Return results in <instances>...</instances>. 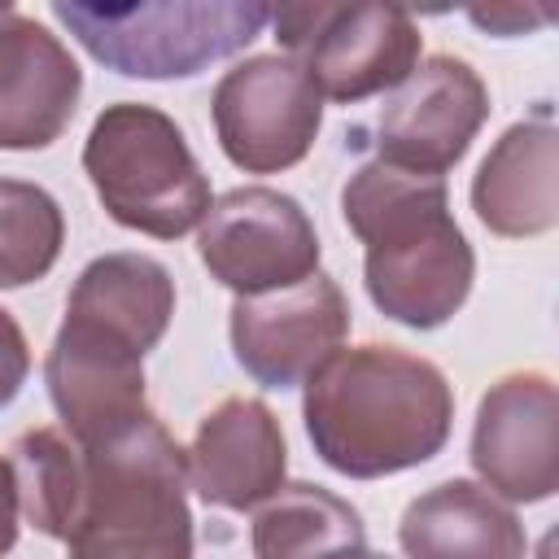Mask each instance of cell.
<instances>
[{"label": "cell", "mask_w": 559, "mask_h": 559, "mask_svg": "<svg viewBox=\"0 0 559 559\" xmlns=\"http://www.w3.org/2000/svg\"><path fill=\"white\" fill-rule=\"evenodd\" d=\"M306 432L314 454L349 476L376 480L441 454L454 419L445 376L406 349H336L306 380Z\"/></svg>", "instance_id": "1"}, {"label": "cell", "mask_w": 559, "mask_h": 559, "mask_svg": "<svg viewBox=\"0 0 559 559\" xmlns=\"http://www.w3.org/2000/svg\"><path fill=\"white\" fill-rule=\"evenodd\" d=\"M349 231L367 245V293L402 328H441L472 293L476 258L450 218V192L437 175L367 162L341 192Z\"/></svg>", "instance_id": "2"}, {"label": "cell", "mask_w": 559, "mask_h": 559, "mask_svg": "<svg viewBox=\"0 0 559 559\" xmlns=\"http://www.w3.org/2000/svg\"><path fill=\"white\" fill-rule=\"evenodd\" d=\"M79 459L70 559H192L188 454L153 415L79 445Z\"/></svg>", "instance_id": "3"}, {"label": "cell", "mask_w": 559, "mask_h": 559, "mask_svg": "<svg viewBox=\"0 0 559 559\" xmlns=\"http://www.w3.org/2000/svg\"><path fill=\"white\" fill-rule=\"evenodd\" d=\"M83 170L105 214L131 231L175 240L210 214V179L175 118L153 105H109L87 131Z\"/></svg>", "instance_id": "4"}, {"label": "cell", "mask_w": 559, "mask_h": 559, "mask_svg": "<svg viewBox=\"0 0 559 559\" xmlns=\"http://www.w3.org/2000/svg\"><path fill=\"white\" fill-rule=\"evenodd\" d=\"M52 17L114 74L127 79H192L210 61L249 48L271 22L266 4L214 0V4H135L92 9L52 4Z\"/></svg>", "instance_id": "5"}, {"label": "cell", "mask_w": 559, "mask_h": 559, "mask_svg": "<svg viewBox=\"0 0 559 559\" xmlns=\"http://www.w3.org/2000/svg\"><path fill=\"white\" fill-rule=\"evenodd\" d=\"M275 39L314 79L323 100H367L402 87L419 66V26L402 4H284Z\"/></svg>", "instance_id": "6"}, {"label": "cell", "mask_w": 559, "mask_h": 559, "mask_svg": "<svg viewBox=\"0 0 559 559\" xmlns=\"http://www.w3.org/2000/svg\"><path fill=\"white\" fill-rule=\"evenodd\" d=\"M323 122V96L293 57H249L214 87V131L231 166L275 175L297 166Z\"/></svg>", "instance_id": "7"}, {"label": "cell", "mask_w": 559, "mask_h": 559, "mask_svg": "<svg viewBox=\"0 0 559 559\" xmlns=\"http://www.w3.org/2000/svg\"><path fill=\"white\" fill-rule=\"evenodd\" d=\"M197 253L236 297L293 288L319 271L314 223L275 188H236L218 197L201 218Z\"/></svg>", "instance_id": "8"}, {"label": "cell", "mask_w": 559, "mask_h": 559, "mask_svg": "<svg viewBox=\"0 0 559 559\" xmlns=\"http://www.w3.org/2000/svg\"><path fill=\"white\" fill-rule=\"evenodd\" d=\"M349 306L328 275H310L293 288L236 297L231 349L236 362L266 389L306 384L345 341Z\"/></svg>", "instance_id": "9"}, {"label": "cell", "mask_w": 559, "mask_h": 559, "mask_svg": "<svg viewBox=\"0 0 559 559\" xmlns=\"http://www.w3.org/2000/svg\"><path fill=\"white\" fill-rule=\"evenodd\" d=\"M485 118L489 92L480 74L463 57H428L380 114V162L441 179L467 153Z\"/></svg>", "instance_id": "10"}, {"label": "cell", "mask_w": 559, "mask_h": 559, "mask_svg": "<svg viewBox=\"0 0 559 559\" xmlns=\"http://www.w3.org/2000/svg\"><path fill=\"white\" fill-rule=\"evenodd\" d=\"M44 380L74 445H92L153 415L144 406V354L74 314L52 336Z\"/></svg>", "instance_id": "11"}, {"label": "cell", "mask_w": 559, "mask_h": 559, "mask_svg": "<svg viewBox=\"0 0 559 559\" xmlns=\"http://www.w3.org/2000/svg\"><path fill=\"white\" fill-rule=\"evenodd\" d=\"M472 467L511 502H542L559 489V397L542 371L502 376L480 397Z\"/></svg>", "instance_id": "12"}, {"label": "cell", "mask_w": 559, "mask_h": 559, "mask_svg": "<svg viewBox=\"0 0 559 559\" xmlns=\"http://www.w3.org/2000/svg\"><path fill=\"white\" fill-rule=\"evenodd\" d=\"M83 70L70 48L17 9H0V148L26 153L61 140L79 109Z\"/></svg>", "instance_id": "13"}, {"label": "cell", "mask_w": 559, "mask_h": 559, "mask_svg": "<svg viewBox=\"0 0 559 559\" xmlns=\"http://www.w3.org/2000/svg\"><path fill=\"white\" fill-rule=\"evenodd\" d=\"M284 432L266 402L227 397L218 402L188 450L192 489L223 511H253L284 485Z\"/></svg>", "instance_id": "14"}, {"label": "cell", "mask_w": 559, "mask_h": 559, "mask_svg": "<svg viewBox=\"0 0 559 559\" xmlns=\"http://www.w3.org/2000/svg\"><path fill=\"white\" fill-rule=\"evenodd\" d=\"M472 210L498 236H542L559 223V140L546 118L515 122L472 179Z\"/></svg>", "instance_id": "15"}, {"label": "cell", "mask_w": 559, "mask_h": 559, "mask_svg": "<svg viewBox=\"0 0 559 559\" xmlns=\"http://www.w3.org/2000/svg\"><path fill=\"white\" fill-rule=\"evenodd\" d=\"M397 542L406 559H524L515 511L472 480L419 493L397 524Z\"/></svg>", "instance_id": "16"}, {"label": "cell", "mask_w": 559, "mask_h": 559, "mask_svg": "<svg viewBox=\"0 0 559 559\" xmlns=\"http://www.w3.org/2000/svg\"><path fill=\"white\" fill-rule=\"evenodd\" d=\"M66 314L87 319L148 354L166 336V323L175 314L170 271L144 253H105L74 280Z\"/></svg>", "instance_id": "17"}, {"label": "cell", "mask_w": 559, "mask_h": 559, "mask_svg": "<svg viewBox=\"0 0 559 559\" xmlns=\"http://www.w3.org/2000/svg\"><path fill=\"white\" fill-rule=\"evenodd\" d=\"M367 533L358 511L319 485H280L253 520L258 559H341L362 550Z\"/></svg>", "instance_id": "18"}, {"label": "cell", "mask_w": 559, "mask_h": 559, "mask_svg": "<svg viewBox=\"0 0 559 559\" xmlns=\"http://www.w3.org/2000/svg\"><path fill=\"white\" fill-rule=\"evenodd\" d=\"M9 467H13V480H17L22 515L39 533L66 542V533L74 524V511H79V489H83L79 445L57 428H35V432L17 437Z\"/></svg>", "instance_id": "19"}, {"label": "cell", "mask_w": 559, "mask_h": 559, "mask_svg": "<svg viewBox=\"0 0 559 559\" xmlns=\"http://www.w3.org/2000/svg\"><path fill=\"white\" fill-rule=\"evenodd\" d=\"M61 205L26 179H0V288L35 284L61 258Z\"/></svg>", "instance_id": "20"}, {"label": "cell", "mask_w": 559, "mask_h": 559, "mask_svg": "<svg viewBox=\"0 0 559 559\" xmlns=\"http://www.w3.org/2000/svg\"><path fill=\"white\" fill-rule=\"evenodd\" d=\"M26 371H31L26 336H22V328L13 323V314H9V310H0V411L22 393Z\"/></svg>", "instance_id": "21"}, {"label": "cell", "mask_w": 559, "mask_h": 559, "mask_svg": "<svg viewBox=\"0 0 559 559\" xmlns=\"http://www.w3.org/2000/svg\"><path fill=\"white\" fill-rule=\"evenodd\" d=\"M550 17V9H520V4H498V9H472V22L476 26H489V31H498V35H520V31H528V26H537V22H546Z\"/></svg>", "instance_id": "22"}, {"label": "cell", "mask_w": 559, "mask_h": 559, "mask_svg": "<svg viewBox=\"0 0 559 559\" xmlns=\"http://www.w3.org/2000/svg\"><path fill=\"white\" fill-rule=\"evenodd\" d=\"M17 480H13V467L9 459H0V555L13 550L17 542Z\"/></svg>", "instance_id": "23"}, {"label": "cell", "mask_w": 559, "mask_h": 559, "mask_svg": "<svg viewBox=\"0 0 559 559\" xmlns=\"http://www.w3.org/2000/svg\"><path fill=\"white\" fill-rule=\"evenodd\" d=\"M341 559H389V555H371V550L362 546V550H354V555H341Z\"/></svg>", "instance_id": "24"}]
</instances>
